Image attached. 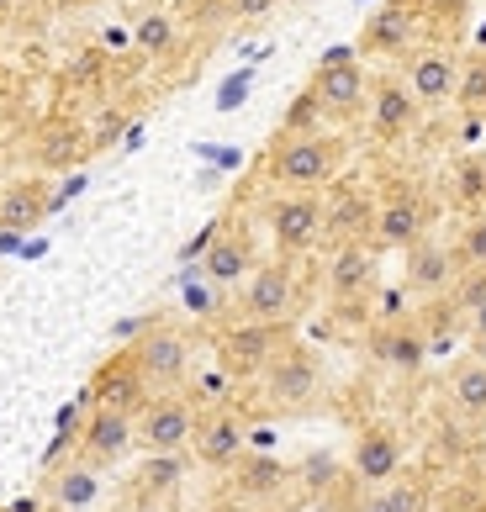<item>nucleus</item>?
<instances>
[{"mask_svg":"<svg viewBox=\"0 0 486 512\" xmlns=\"http://www.w3.org/2000/svg\"><path fill=\"white\" fill-rule=\"evenodd\" d=\"M328 233V201L323 191H280L270 201V238H275V254L286 259H302L312 254Z\"/></svg>","mask_w":486,"mask_h":512,"instance_id":"f03ea898","label":"nucleus"},{"mask_svg":"<svg viewBox=\"0 0 486 512\" xmlns=\"http://www.w3.org/2000/svg\"><path fill=\"white\" fill-rule=\"evenodd\" d=\"M323 286H328V296L339 301V307L365 301L370 291H376V243H370V238H344V243H333L328 270H323Z\"/></svg>","mask_w":486,"mask_h":512,"instance_id":"dca6fc26","label":"nucleus"},{"mask_svg":"<svg viewBox=\"0 0 486 512\" xmlns=\"http://www.w3.org/2000/svg\"><path fill=\"white\" fill-rule=\"evenodd\" d=\"M481 512H486V507H481Z\"/></svg>","mask_w":486,"mask_h":512,"instance_id":"c03bdc74","label":"nucleus"},{"mask_svg":"<svg viewBox=\"0 0 486 512\" xmlns=\"http://www.w3.org/2000/svg\"><path fill=\"white\" fill-rule=\"evenodd\" d=\"M370 354L381 359V365H391V370H418L423 365V354H428V338L413 328V322H376L370 328Z\"/></svg>","mask_w":486,"mask_h":512,"instance_id":"412c9836","label":"nucleus"},{"mask_svg":"<svg viewBox=\"0 0 486 512\" xmlns=\"http://www.w3.org/2000/svg\"><path fill=\"white\" fill-rule=\"evenodd\" d=\"M307 90L317 96V106H323V117L349 122V117H360V111H365L370 74H365V64H360V53H354V48H333L328 59L317 64Z\"/></svg>","mask_w":486,"mask_h":512,"instance_id":"0eeeda50","label":"nucleus"},{"mask_svg":"<svg viewBox=\"0 0 486 512\" xmlns=\"http://www.w3.org/2000/svg\"><path fill=\"white\" fill-rule=\"evenodd\" d=\"M418 27H423V0H381L354 53H365V59H402V53H413Z\"/></svg>","mask_w":486,"mask_h":512,"instance_id":"9b49d317","label":"nucleus"},{"mask_svg":"<svg viewBox=\"0 0 486 512\" xmlns=\"http://www.w3.org/2000/svg\"><path fill=\"white\" fill-rule=\"evenodd\" d=\"M455 201L460 206H486V159H465L455 164Z\"/></svg>","mask_w":486,"mask_h":512,"instance_id":"2f4dec72","label":"nucleus"},{"mask_svg":"<svg viewBox=\"0 0 486 512\" xmlns=\"http://www.w3.org/2000/svg\"><path fill=\"white\" fill-rule=\"evenodd\" d=\"M133 354L143 365L148 391H185V381H191V333L175 322H143Z\"/></svg>","mask_w":486,"mask_h":512,"instance_id":"7ed1b4c3","label":"nucleus"},{"mask_svg":"<svg viewBox=\"0 0 486 512\" xmlns=\"http://www.w3.org/2000/svg\"><path fill=\"white\" fill-rule=\"evenodd\" d=\"M455 259H460V270H476V264H486V212H471L460 222V233H455Z\"/></svg>","mask_w":486,"mask_h":512,"instance_id":"c85d7f7f","label":"nucleus"},{"mask_svg":"<svg viewBox=\"0 0 486 512\" xmlns=\"http://www.w3.org/2000/svg\"><path fill=\"white\" fill-rule=\"evenodd\" d=\"M148 381H143V365H138V354L133 344H122L111 359H101V370H96V381H90V391L80 396L85 407H122V412H138L148 402Z\"/></svg>","mask_w":486,"mask_h":512,"instance_id":"2eb2a0df","label":"nucleus"},{"mask_svg":"<svg viewBox=\"0 0 486 512\" xmlns=\"http://www.w3.org/2000/svg\"><path fill=\"white\" fill-rule=\"evenodd\" d=\"M11 11H16V0H0V22H11Z\"/></svg>","mask_w":486,"mask_h":512,"instance_id":"58836bf2","label":"nucleus"},{"mask_svg":"<svg viewBox=\"0 0 486 512\" xmlns=\"http://www.w3.org/2000/svg\"><path fill=\"white\" fill-rule=\"evenodd\" d=\"M418 122H423V106H418L413 90H407L402 74H370V96H365L370 138L386 143V148H397V143H407L418 132Z\"/></svg>","mask_w":486,"mask_h":512,"instance_id":"39448f33","label":"nucleus"},{"mask_svg":"<svg viewBox=\"0 0 486 512\" xmlns=\"http://www.w3.org/2000/svg\"><path fill=\"white\" fill-rule=\"evenodd\" d=\"M444 296L455 301V312H460V317H471L481 301H486V264H476V270H460V275H455V286L444 291Z\"/></svg>","mask_w":486,"mask_h":512,"instance_id":"7c9ffc66","label":"nucleus"},{"mask_svg":"<svg viewBox=\"0 0 486 512\" xmlns=\"http://www.w3.org/2000/svg\"><path fill=\"white\" fill-rule=\"evenodd\" d=\"M180 476H185V460H180V449H170V454H154V460H143L138 486H143V491H175Z\"/></svg>","mask_w":486,"mask_h":512,"instance_id":"c756f323","label":"nucleus"},{"mask_svg":"<svg viewBox=\"0 0 486 512\" xmlns=\"http://www.w3.org/2000/svg\"><path fill=\"white\" fill-rule=\"evenodd\" d=\"M370 222H376V196H365V191H339L328 201V233L333 243H344V238H370Z\"/></svg>","mask_w":486,"mask_h":512,"instance_id":"b1692460","label":"nucleus"},{"mask_svg":"<svg viewBox=\"0 0 486 512\" xmlns=\"http://www.w3.org/2000/svg\"><path fill=\"white\" fill-rule=\"evenodd\" d=\"M471 344H476V359H481V365H486V338H471Z\"/></svg>","mask_w":486,"mask_h":512,"instance_id":"ea45409f","label":"nucleus"},{"mask_svg":"<svg viewBox=\"0 0 486 512\" xmlns=\"http://www.w3.org/2000/svg\"><path fill=\"white\" fill-rule=\"evenodd\" d=\"M407 470V444L391 423H365L360 439L349 449V476L360 486H386L391 476Z\"/></svg>","mask_w":486,"mask_h":512,"instance_id":"4468645a","label":"nucleus"},{"mask_svg":"<svg viewBox=\"0 0 486 512\" xmlns=\"http://www.w3.org/2000/svg\"><path fill=\"white\" fill-rule=\"evenodd\" d=\"M37 512H64V507H37Z\"/></svg>","mask_w":486,"mask_h":512,"instance_id":"79ce46f5","label":"nucleus"},{"mask_svg":"<svg viewBox=\"0 0 486 512\" xmlns=\"http://www.w3.org/2000/svg\"><path fill=\"white\" fill-rule=\"evenodd\" d=\"M259 386H265L270 407L280 412H296V407H312V396L323 391V365H317V354L307 344H280L270 354V365L259 370Z\"/></svg>","mask_w":486,"mask_h":512,"instance_id":"20e7f679","label":"nucleus"},{"mask_svg":"<svg viewBox=\"0 0 486 512\" xmlns=\"http://www.w3.org/2000/svg\"><path fill=\"white\" fill-rule=\"evenodd\" d=\"M333 476H339V460H333V454H307V465H302L307 486H328Z\"/></svg>","mask_w":486,"mask_h":512,"instance_id":"c9c22d12","label":"nucleus"},{"mask_svg":"<svg viewBox=\"0 0 486 512\" xmlns=\"http://www.w3.org/2000/svg\"><path fill=\"white\" fill-rule=\"evenodd\" d=\"M450 402L460 417H476V423H486V365L471 354L460 359V365L450 370Z\"/></svg>","mask_w":486,"mask_h":512,"instance_id":"bb28decb","label":"nucleus"},{"mask_svg":"<svg viewBox=\"0 0 486 512\" xmlns=\"http://www.w3.org/2000/svg\"><path fill=\"white\" fill-rule=\"evenodd\" d=\"M117 132H122V111H111V117H101V127H96V138H90V143L106 148L111 138H117Z\"/></svg>","mask_w":486,"mask_h":512,"instance_id":"e433bc0d","label":"nucleus"},{"mask_svg":"<svg viewBox=\"0 0 486 512\" xmlns=\"http://www.w3.org/2000/svg\"><path fill=\"white\" fill-rule=\"evenodd\" d=\"M296 291H302L296 259H286V254L259 259L249 270V280H243V291H238V312L254 317V322H286L296 312Z\"/></svg>","mask_w":486,"mask_h":512,"instance_id":"423d86ee","label":"nucleus"},{"mask_svg":"<svg viewBox=\"0 0 486 512\" xmlns=\"http://www.w3.org/2000/svg\"><path fill=\"white\" fill-rule=\"evenodd\" d=\"M344 164H349V143L339 132L312 127V132H280L265 159V175L280 191H328L344 175Z\"/></svg>","mask_w":486,"mask_h":512,"instance_id":"f257e3e1","label":"nucleus"},{"mask_svg":"<svg viewBox=\"0 0 486 512\" xmlns=\"http://www.w3.org/2000/svg\"><path fill=\"white\" fill-rule=\"evenodd\" d=\"M143 6H148V11H154V6H159V0H143Z\"/></svg>","mask_w":486,"mask_h":512,"instance_id":"37998d69","label":"nucleus"},{"mask_svg":"<svg viewBox=\"0 0 486 512\" xmlns=\"http://www.w3.org/2000/svg\"><path fill=\"white\" fill-rule=\"evenodd\" d=\"M53 6H59V11H69V6H80V0H53Z\"/></svg>","mask_w":486,"mask_h":512,"instance_id":"a19ab883","label":"nucleus"},{"mask_svg":"<svg viewBox=\"0 0 486 512\" xmlns=\"http://www.w3.org/2000/svg\"><path fill=\"white\" fill-rule=\"evenodd\" d=\"M96 491H101V470H90L85 460L59 465V470H53V481H48L53 507H64V512H85L90 502H96Z\"/></svg>","mask_w":486,"mask_h":512,"instance_id":"393cba45","label":"nucleus"},{"mask_svg":"<svg viewBox=\"0 0 486 512\" xmlns=\"http://www.w3.org/2000/svg\"><path fill=\"white\" fill-rule=\"evenodd\" d=\"M317 122H323V106H317L312 90H302V96L291 101V111H286V127H280V132H312Z\"/></svg>","mask_w":486,"mask_h":512,"instance_id":"72a5a7b5","label":"nucleus"},{"mask_svg":"<svg viewBox=\"0 0 486 512\" xmlns=\"http://www.w3.org/2000/svg\"><path fill=\"white\" fill-rule=\"evenodd\" d=\"M280 6V0H228V22L238 27H254V22H265V16Z\"/></svg>","mask_w":486,"mask_h":512,"instance_id":"f704fd0d","label":"nucleus"},{"mask_svg":"<svg viewBox=\"0 0 486 512\" xmlns=\"http://www.w3.org/2000/svg\"><path fill=\"white\" fill-rule=\"evenodd\" d=\"M434 222V206L418 185H391L386 196H376V222H370V243L376 249H413Z\"/></svg>","mask_w":486,"mask_h":512,"instance_id":"1a4fd4ad","label":"nucleus"},{"mask_svg":"<svg viewBox=\"0 0 486 512\" xmlns=\"http://www.w3.org/2000/svg\"><path fill=\"white\" fill-rule=\"evenodd\" d=\"M243 449H249V428H243L238 407L212 402L207 412L196 417V433H191V454H196V465H207V470H228Z\"/></svg>","mask_w":486,"mask_h":512,"instance_id":"ddd939ff","label":"nucleus"},{"mask_svg":"<svg viewBox=\"0 0 486 512\" xmlns=\"http://www.w3.org/2000/svg\"><path fill=\"white\" fill-rule=\"evenodd\" d=\"M465 328H471V338H486V301H481L471 317H465Z\"/></svg>","mask_w":486,"mask_h":512,"instance_id":"4c0bfd02","label":"nucleus"},{"mask_svg":"<svg viewBox=\"0 0 486 512\" xmlns=\"http://www.w3.org/2000/svg\"><path fill=\"white\" fill-rule=\"evenodd\" d=\"M80 148H90V143H80L74 132H53V138L37 148V159H43V169H69L74 159H80Z\"/></svg>","mask_w":486,"mask_h":512,"instance_id":"473e14b6","label":"nucleus"},{"mask_svg":"<svg viewBox=\"0 0 486 512\" xmlns=\"http://www.w3.org/2000/svg\"><path fill=\"white\" fill-rule=\"evenodd\" d=\"M201 407L185 391H154L138 407V444L148 454H170V449H191Z\"/></svg>","mask_w":486,"mask_h":512,"instance_id":"6e6552de","label":"nucleus"},{"mask_svg":"<svg viewBox=\"0 0 486 512\" xmlns=\"http://www.w3.org/2000/svg\"><path fill=\"white\" fill-rule=\"evenodd\" d=\"M228 486L238 491L243 502H270L291 486V465L270 449H243L238 460L228 465Z\"/></svg>","mask_w":486,"mask_h":512,"instance_id":"aec40b11","label":"nucleus"},{"mask_svg":"<svg viewBox=\"0 0 486 512\" xmlns=\"http://www.w3.org/2000/svg\"><path fill=\"white\" fill-rule=\"evenodd\" d=\"M133 444H138V412L90 407V417L80 423V439H74V460H85L90 470H111Z\"/></svg>","mask_w":486,"mask_h":512,"instance_id":"9d476101","label":"nucleus"},{"mask_svg":"<svg viewBox=\"0 0 486 512\" xmlns=\"http://www.w3.org/2000/svg\"><path fill=\"white\" fill-rule=\"evenodd\" d=\"M53 212V196L43 180H16L0 191V227H11V233H27L32 222H43Z\"/></svg>","mask_w":486,"mask_h":512,"instance_id":"4be33fe9","label":"nucleus"},{"mask_svg":"<svg viewBox=\"0 0 486 512\" xmlns=\"http://www.w3.org/2000/svg\"><path fill=\"white\" fill-rule=\"evenodd\" d=\"M354 512H428V476L402 470V476H391L386 486H370L365 502Z\"/></svg>","mask_w":486,"mask_h":512,"instance_id":"5701e85b","label":"nucleus"},{"mask_svg":"<svg viewBox=\"0 0 486 512\" xmlns=\"http://www.w3.org/2000/svg\"><path fill=\"white\" fill-rule=\"evenodd\" d=\"M196 264H201V280H207V286H243V280H249V270L259 264V243H254V233H249V222L222 217L212 249L201 254Z\"/></svg>","mask_w":486,"mask_h":512,"instance_id":"f8f14e48","label":"nucleus"},{"mask_svg":"<svg viewBox=\"0 0 486 512\" xmlns=\"http://www.w3.org/2000/svg\"><path fill=\"white\" fill-rule=\"evenodd\" d=\"M455 106L465 117H481L486 111V53H465L460 59V85H455Z\"/></svg>","mask_w":486,"mask_h":512,"instance_id":"cd10ccee","label":"nucleus"},{"mask_svg":"<svg viewBox=\"0 0 486 512\" xmlns=\"http://www.w3.org/2000/svg\"><path fill=\"white\" fill-rule=\"evenodd\" d=\"M133 48L143 53V59H170V53L180 48V22L164 6L143 11L138 22H133Z\"/></svg>","mask_w":486,"mask_h":512,"instance_id":"a878e982","label":"nucleus"},{"mask_svg":"<svg viewBox=\"0 0 486 512\" xmlns=\"http://www.w3.org/2000/svg\"><path fill=\"white\" fill-rule=\"evenodd\" d=\"M280 344H286V322H254V317H243L238 328L222 333V370H228L233 381H254V375L270 365V354Z\"/></svg>","mask_w":486,"mask_h":512,"instance_id":"f3484780","label":"nucleus"},{"mask_svg":"<svg viewBox=\"0 0 486 512\" xmlns=\"http://www.w3.org/2000/svg\"><path fill=\"white\" fill-rule=\"evenodd\" d=\"M407 90L418 96L423 111H439V106H455V85H460V53L450 48H413L407 53V69H402Z\"/></svg>","mask_w":486,"mask_h":512,"instance_id":"a211bd4d","label":"nucleus"},{"mask_svg":"<svg viewBox=\"0 0 486 512\" xmlns=\"http://www.w3.org/2000/svg\"><path fill=\"white\" fill-rule=\"evenodd\" d=\"M407 254V270H402V286L407 296H418V301H434L455 286V275H460V259L450 243H439V238H418L413 249H402Z\"/></svg>","mask_w":486,"mask_h":512,"instance_id":"6ab92c4d","label":"nucleus"}]
</instances>
